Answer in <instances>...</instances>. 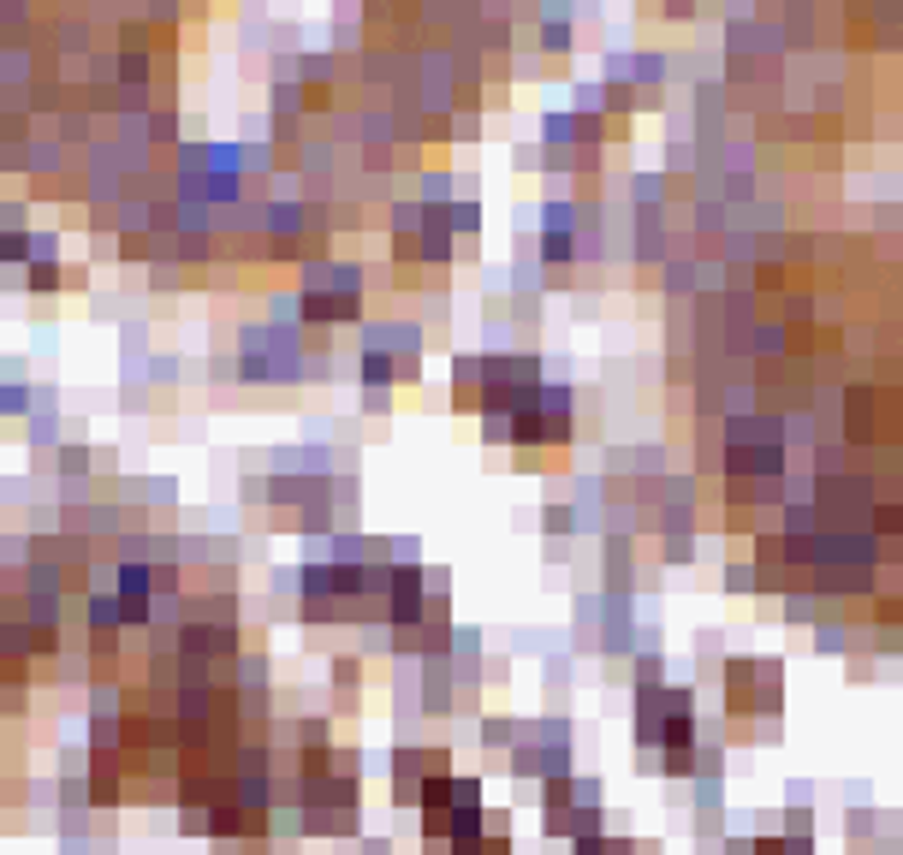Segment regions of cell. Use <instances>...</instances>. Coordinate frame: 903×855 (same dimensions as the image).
Masks as SVG:
<instances>
[{
	"instance_id": "2",
	"label": "cell",
	"mask_w": 903,
	"mask_h": 855,
	"mask_svg": "<svg viewBox=\"0 0 903 855\" xmlns=\"http://www.w3.org/2000/svg\"><path fill=\"white\" fill-rule=\"evenodd\" d=\"M143 137H149L155 155H172L185 143V125H179V108L172 101H155L149 113H143Z\"/></svg>"
},
{
	"instance_id": "8",
	"label": "cell",
	"mask_w": 903,
	"mask_h": 855,
	"mask_svg": "<svg viewBox=\"0 0 903 855\" xmlns=\"http://www.w3.org/2000/svg\"><path fill=\"white\" fill-rule=\"evenodd\" d=\"M7 96H12V90H7V84H0V113H7V108H12V101H7Z\"/></svg>"
},
{
	"instance_id": "4",
	"label": "cell",
	"mask_w": 903,
	"mask_h": 855,
	"mask_svg": "<svg viewBox=\"0 0 903 855\" xmlns=\"http://www.w3.org/2000/svg\"><path fill=\"white\" fill-rule=\"evenodd\" d=\"M143 19L155 24V31H167V36H179V19H185V0H149L143 7Z\"/></svg>"
},
{
	"instance_id": "5",
	"label": "cell",
	"mask_w": 903,
	"mask_h": 855,
	"mask_svg": "<svg viewBox=\"0 0 903 855\" xmlns=\"http://www.w3.org/2000/svg\"><path fill=\"white\" fill-rule=\"evenodd\" d=\"M149 380L155 387H172V380H179V357H149Z\"/></svg>"
},
{
	"instance_id": "3",
	"label": "cell",
	"mask_w": 903,
	"mask_h": 855,
	"mask_svg": "<svg viewBox=\"0 0 903 855\" xmlns=\"http://www.w3.org/2000/svg\"><path fill=\"white\" fill-rule=\"evenodd\" d=\"M54 469H60V481H66V499L83 493V481H90V446H83V440L71 446V440H66V446L54 452Z\"/></svg>"
},
{
	"instance_id": "6",
	"label": "cell",
	"mask_w": 903,
	"mask_h": 855,
	"mask_svg": "<svg viewBox=\"0 0 903 855\" xmlns=\"http://www.w3.org/2000/svg\"><path fill=\"white\" fill-rule=\"evenodd\" d=\"M482 743H488V748L512 743V725H505V719H488V725H482Z\"/></svg>"
},
{
	"instance_id": "1",
	"label": "cell",
	"mask_w": 903,
	"mask_h": 855,
	"mask_svg": "<svg viewBox=\"0 0 903 855\" xmlns=\"http://www.w3.org/2000/svg\"><path fill=\"white\" fill-rule=\"evenodd\" d=\"M238 380H244V387H268V380H274L268 327H244L238 333Z\"/></svg>"
},
{
	"instance_id": "7",
	"label": "cell",
	"mask_w": 903,
	"mask_h": 855,
	"mask_svg": "<svg viewBox=\"0 0 903 855\" xmlns=\"http://www.w3.org/2000/svg\"><path fill=\"white\" fill-rule=\"evenodd\" d=\"M66 291H90V268L83 262H66Z\"/></svg>"
}]
</instances>
